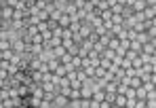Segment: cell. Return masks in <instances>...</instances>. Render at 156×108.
Masks as SVG:
<instances>
[{
  "instance_id": "cell-1",
  "label": "cell",
  "mask_w": 156,
  "mask_h": 108,
  "mask_svg": "<svg viewBox=\"0 0 156 108\" xmlns=\"http://www.w3.org/2000/svg\"><path fill=\"white\" fill-rule=\"evenodd\" d=\"M57 24H59V28H61V30H68V28H70V24H72V19H70V15H68V13H61V17L57 19Z\"/></svg>"
},
{
  "instance_id": "cell-2",
  "label": "cell",
  "mask_w": 156,
  "mask_h": 108,
  "mask_svg": "<svg viewBox=\"0 0 156 108\" xmlns=\"http://www.w3.org/2000/svg\"><path fill=\"white\" fill-rule=\"evenodd\" d=\"M13 51H15L17 55L26 53V43H23L21 38H17V40H13Z\"/></svg>"
},
{
  "instance_id": "cell-3",
  "label": "cell",
  "mask_w": 156,
  "mask_h": 108,
  "mask_svg": "<svg viewBox=\"0 0 156 108\" xmlns=\"http://www.w3.org/2000/svg\"><path fill=\"white\" fill-rule=\"evenodd\" d=\"M146 0H135L133 4H131V9H133V13H141V11H146Z\"/></svg>"
},
{
  "instance_id": "cell-4",
  "label": "cell",
  "mask_w": 156,
  "mask_h": 108,
  "mask_svg": "<svg viewBox=\"0 0 156 108\" xmlns=\"http://www.w3.org/2000/svg\"><path fill=\"white\" fill-rule=\"evenodd\" d=\"M51 53H53V57H55V59H61L63 55L68 53V49L61 45V47H55V49H51Z\"/></svg>"
},
{
  "instance_id": "cell-5",
  "label": "cell",
  "mask_w": 156,
  "mask_h": 108,
  "mask_svg": "<svg viewBox=\"0 0 156 108\" xmlns=\"http://www.w3.org/2000/svg\"><path fill=\"white\" fill-rule=\"evenodd\" d=\"M114 106L125 108V106H127V95H122V93H116V98H114Z\"/></svg>"
},
{
  "instance_id": "cell-6",
  "label": "cell",
  "mask_w": 156,
  "mask_h": 108,
  "mask_svg": "<svg viewBox=\"0 0 156 108\" xmlns=\"http://www.w3.org/2000/svg\"><path fill=\"white\" fill-rule=\"evenodd\" d=\"M91 32H93V26H89V24H82V28H80V32H78V34H80L82 38H89V36H91Z\"/></svg>"
},
{
  "instance_id": "cell-7",
  "label": "cell",
  "mask_w": 156,
  "mask_h": 108,
  "mask_svg": "<svg viewBox=\"0 0 156 108\" xmlns=\"http://www.w3.org/2000/svg\"><path fill=\"white\" fill-rule=\"evenodd\" d=\"M137 43H141V45H146V43H150L152 38H150V34L148 32H137V38H135Z\"/></svg>"
},
{
  "instance_id": "cell-8",
  "label": "cell",
  "mask_w": 156,
  "mask_h": 108,
  "mask_svg": "<svg viewBox=\"0 0 156 108\" xmlns=\"http://www.w3.org/2000/svg\"><path fill=\"white\" fill-rule=\"evenodd\" d=\"M80 95H82V98H87V100H91V98H93V87H87V85H82V89H80Z\"/></svg>"
},
{
  "instance_id": "cell-9",
  "label": "cell",
  "mask_w": 156,
  "mask_h": 108,
  "mask_svg": "<svg viewBox=\"0 0 156 108\" xmlns=\"http://www.w3.org/2000/svg\"><path fill=\"white\" fill-rule=\"evenodd\" d=\"M129 49H131V51H135V53H141V51H144V45H141V43H137V40H131V43H129Z\"/></svg>"
},
{
  "instance_id": "cell-10",
  "label": "cell",
  "mask_w": 156,
  "mask_h": 108,
  "mask_svg": "<svg viewBox=\"0 0 156 108\" xmlns=\"http://www.w3.org/2000/svg\"><path fill=\"white\" fill-rule=\"evenodd\" d=\"M44 64H47V68H49V72H55V70H57V66H59L61 61L53 57V59H49V61H44Z\"/></svg>"
},
{
  "instance_id": "cell-11",
  "label": "cell",
  "mask_w": 156,
  "mask_h": 108,
  "mask_svg": "<svg viewBox=\"0 0 156 108\" xmlns=\"http://www.w3.org/2000/svg\"><path fill=\"white\" fill-rule=\"evenodd\" d=\"M144 85V81L139 79V76H131V81H129V87H133V89H139Z\"/></svg>"
},
{
  "instance_id": "cell-12",
  "label": "cell",
  "mask_w": 156,
  "mask_h": 108,
  "mask_svg": "<svg viewBox=\"0 0 156 108\" xmlns=\"http://www.w3.org/2000/svg\"><path fill=\"white\" fill-rule=\"evenodd\" d=\"M101 57H104V59H110V61H114V57H116V51H114V49H105L104 53H101Z\"/></svg>"
},
{
  "instance_id": "cell-13",
  "label": "cell",
  "mask_w": 156,
  "mask_h": 108,
  "mask_svg": "<svg viewBox=\"0 0 156 108\" xmlns=\"http://www.w3.org/2000/svg\"><path fill=\"white\" fill-rule=\"evenodd\" d=\"M105 72H108L105 68L97 66V68H95V79H93V81H99V79H104V76H105Z\"/></svg>"
},
{
  "instance_id": "cell-14",
  "label": "cell",
  "mask_w": 156,
  "mask_h": 108,
  "mask_svg": "<svg viewBox=\"0 0 156 108\" xmlns=\"http://www.w3.org/2000/svg\"><path fill=\"white\" fill-rule=\"evenodd\" d=\"M131 66H133L135 70H141V66H144V59H141V57L137 55L135 59H131Z\"/></svg>"
},
{
  "instance_id": "cell-15",
  "label": "cell",
  "mask_w": 156,
  "mask_h": 108,
  "mask_svg": "<svg viewBox=\"0 0 156 108\" xmlns=\"http://www.w3.org/2000/svg\"><path fill=\"white\" fill-rule=\"evenodd\" d=\"M55 74H57V76H68V66L59 64V66H57V70H55Z\"/></svg>"
},
{
  "instance_id": "cell-16",
  "label": "cell",
  "mask_w": 156,
  "mask_h": 108,
  "mask_svg": "<svg viewBox=\"0 0 156 108\" xmlns=\"http://www.w3.org/2000/svg\"><path fill=\"white\" fill-rule=\"evenodd\" d=\"M99 17H101V21H112V11H110V9H105V11L99 13Z\"/></svg>"
},
{
  "instance_id": "cell-17",
  "label": "cell",
  "mask_w": 156,
  "mask_h": 108,
  "mask_svg": "<svg viewBox=\"0 0 156 108\" xmlns=\"http://www.w3.org/2000/svg\"><path fill=\"white\" fill-rule=\"evenodd\" d=\"M118 47H120V40H118L116 36H114V38H110V43H108V49H114V51H116Z\"/></svg>"
},
{
  "instance_id": "cell-18",
  "label": "cell",
  "mask_w": 156,
  "mask_h": 108,
  "mask_svg": "<svg viewBox=\"0 0 156 108\" xmlns=\"http://www.w3.org/2000/svg\"><path fill=\"white\" fill-rule=\"evenodd\" d=\"M72 66H74L76 70L82 68V57H80V55H74V57H72Z\"/></svg>"
},
{
  "instance_id": "cell-19",
  "label": "cell",
  "mask_w": 156,
  "mask_h": 108,
  "mask_svg": "<svg viewBox=\"0 0 156 108\" xmlns=\"http://www.w3.org/2000/svg\"><path fill=\"white\" fill-rule=\"evenodd\" d=\"M72 57H74V55H72V53H66V55H63V57H61V59H59V61H61L63 66H70V64H72Z\"/></svg>"
},
{
  "instance_id": "cell-20",
  "label": "cell",
  "mask_w": 156,
  "mask_h": 108,
  "mask_svg": "<svg viewBox=\"0 0 156 108\" xmlns=\"http://www.w3.org/2000/svg\"><path fill=\"white\" fill-rule=\"evenodd\" d=\"M110 32H112V34H114V36H118V34H120V32H125V28L120 26V24H114V26H112V30H110Z\"/></svg>"
},
{
  "instance_id": "cell-21",
  "label": "cell",
  "mask_w": 156,
  "mask_h": 108,
  "mask_svg": "<svg viewBox=\"0 0 156 108\" xmlns=\"http://www.w3.org/2000/svg\"><path fill=\"white\" fill-rule=\"evenodd\" d=\"M27 36H36V34H40V30H38V26H27Z\"/></svg>"
},
{
  "instance_id": "cell-22",
  "label": "cell",
  "mask_w": 156,
  "mask_h": 108,
  "mask_svg": "<svg viewBox=\"0 0 156 108\" xmlns=\"http://www.w3.org/2000/svg\"><path fill=\"white\" fill-rule=\"evenodd\" d=\"M32 45H44V38H42V34H36V36H32Z\"/></svg>"
},
{
  "instance_id": "cell-23",
  "label": "cell",
  "mask_w": 156,
  "mask_h": 108,
  "mask_svg": "<svg viewBox=\"0 0 156 108\" xmlns=\"http://www.w3.org/2000/svg\"><path fill=\"white\" fill-rule=\"evenodd\" d=\"M95 34H97V36L101 38V36H105V34H108V28H105L104 24H101V26H99V28H95Z\"/></svg>"
},
{
  "instance_id": "cell-24",
  "label": "cell",
  "mask_w": 156,
  "mask_h": 108,
  "mask_svg": "<svg viewBox=\"0 0 156 108\" xmlns=\"http://www.w3.org/2000/svg\"><path fill=\"white\" fill-rule=\"evenodd\" d=\"M120 68H122V70H129V68H133V66H131V59H129V57H122V61H120Z\"/></svg>"
},
{
  "instance_id": "cell-25",
  "label": "cell",
  "mask_w": 156,
  "mask_h": 108,
  "mask_svg": "<svg viewBox=\"0 0 156 108\" xmlns=\"http://www.w3.org/2000/svg\"><path fill=\"white\" fill-rule=\"evenodd\" d=\"M122 9H125V6H122V4H118V2H116V4H114V6H112V9H110V11H112V13H114V15H120V13H122Z\"/></svg>"
},
{
  "instance_id": "cell-26",
  "label": "cell",
  "mask_w": 156,
  "mask_h": 108,
  "mask_svg": "<svg viewBox=\"0 0 156 108\" xmlns=\"http://www.w3.org/2000/svg\"><path fill=\"white\" fill-rule=\"evenodd\" d=\"M61 45H63L66 49H70V47H74V40H72V38H61Z\"/></svg>"
},
{
  "instance_id": "cell-27",
  "label": "cell",
  "mask_w": 156,
  "mask_h": 108,
  "mask_svg": "<svg viewBox=\"0 0 156 108\" xmlns=\"http://www.w3.org/2000/svg\"><path fill=\"white\" fill-rule=\"evenodd\" d=\"M84 2H87V0H72V4L76 6V11H80V9H84Z\"/></svg>"
},
{
  "instance_id": "cell-28",
  "label": "cell",
  "mask_w": 156,
  "mask_h": 108,
  "mask_svg": "<svg viewBox=\"0 0 156 108\" xmlns=\"http://www.w3.org/2000/svg\"><path fill=\"white\" fill-rule=\"evenodd\" d=\"M122 21H125L122 15H114V13H112V24H120V26H122Z\"/></svg>"
},
{
  "instance_id": "cell-29",
  "label": "cell",
  "mask_w": 156,
  "mask_h": 108,
  "mask_svg": "<svg viewBox=\"0 0 156 108\" xmlns=\"http://www.w3.org/2000/svg\"><path fill=\"white\" fill-rule=\"evenodd\" d=\"M87 40H91V43H93V45H97V43H99V36H97V34H95V30H93V32H91V36H89V38H87Z\"/></svg>"
},
{
  "instance_id": "cell-30",
  "label": "cell",
  "mask_w": 156,
  "mask_h": 108,
  "mask_svg": "<svg viewBox=\"0 0 156 108\" xmlns=\"http://www.w3.org/2000/svg\"><path fill=\"white\" fill-rule=\"evenodd\" d=\"M38 108H53V102H49V100H44V98H42V100H40V106Z\"/></svg>"
},
{
  "instance_id": "cell-31",
  "label": "cell",
  "mask_w": 156,
  "mask_h": 108,
  "mask_svg": "<svg viewBox=\"0 0 156 108\" xmlns=\"http://www.w3.org/2000/svg\"><path fill=\"white\" fill-rule=\"evenodd\" d=\"M40 34H42V38H44V43H49V40L53 38V32H51V30H47V32H40Z\"/></svg>"
},
{
  "instance_id": "cell-32",
  "label": "cell",
  "mask_w": 156,
  "mask_h": 108,
  "mask_svg": "<svg viewBox=\"0 0 156 108\" xmlns=\"http://www.w3.org/2000/svg\"><path fill=\"white\" fill-rule=\"evenodd\" d=\"M99 66H101V68H105V70H110V68H112V61H110V59H104V57H101V64H99Z\"/></svg>"
},
{
  "instance_id": "cell-33",
  "label": "cell",
  "mask_w": 156,
  "mask_h": 108,
  "mask_svg": "<svg viewBox=\"0 0 156 108\" xmlns=\"http://www.w3.org/2000/svg\"><path fill=\"white\" fill-rule=\"evenodd\" d=\"M127 38H129V40H135V38H137V32H135L133 28H131V30H127Z\"/></svg>"
},
{
  "instance_id": "cell-34",
  "label": "cell",
  "mask_w": 156,
  "mask_h": 108,
  "mask_svg": "<svg viewBox=\"0 0 156 108\" xmlns=\"http://www.w3.org/2000/svg\"><path fill=\"white\" fill-rule=\"evenodd\" d=\"M133 108H148V104H146V100H135V106Z\"/></svg>"
},
{
  "instance_id": "cell-35",
  "label": "cell",
  "mask_w": 156,
  "mask_h": 108,
  "mask_svg": "<svg viewBox=\"0 0 156 108\" xmlns=\"http://www.w3.org/2000/svg\"><path fill=\"white\" fill-rule=\"evenodd\" d=\"M38 30H40V32H47V30H49V24H47V21H40V24H38Z\"/></svg>"
},
{
  "instance_id": "cell-36",
  "label": "cell",
  "mask_w": 156,
  "mask_h": 108,
  "mask_svg": "<svg viewBox=\"0 0 156 108\" xmlns=\"http://www.w3.org/2000/svg\"><path fill=\"white\" fill-rule=\"evenodd\" d=\"M125 95H127V98H135V89H133V87H127Z\"/></svg>"
},
{
  "instance_id": "cell-37",
  "label": "cell",
  "mask_w": 156,
  "mask_h": 108,
  "mask_svg": "<svg viewBox=\"0 0 156 108\" xmlns=\"http://www.w3.org/2000/svg\"><path fill=\"white\" fill-rule=\"evenodd\" d=\"M137 55H139V53H135V51H131V49H127V55H125V57H129V59H135Z\"/></svg>"
},
{
  "instance_id": "cell-38",
  "label": "cell",
  "mask_w": 156,
  "mask_h": 108,
  "mask_svg": "<svg viewBox=\"0 0 156 108\" xmlns=\"http://www.w3.org/2000/svg\"><path fill=\"white\" fill-rule=\"evenodd\" d=\"M148 34H150V38L154 40V38H156V26H152V28H150V30H148Z\"/></svg>"
},
{
  "instance_id": "cell-39",
  "label": "cell",
  "mask_w": 156,
  "mask_h": 108,
  "mask_svg": "<svg viewBox=\"0 0 156 108\" xmlns=\"http://www.w3.org/2000/svg\"><path fill=\"white\" fill-rule=\"evenodd\" d=\"M146 100H156V89L148 91V98H146Z\"/></svg>"
},
{
  "instance_id": "cell-40",
  "label": "cell",
  "mask_w": 156,
  "mask_h": 108,
  "mask_svg": "<svg viewBox=\"0 0 156 108\" xmlns=\"http://www.w3.org/2000/svg\"><path fill=\"white\" fill-rule=\"evenodd\" d=\"M114 106V104H110V102H108V100H104V102H101V104H99V108H112Z\"/></svg>"
},
{
  "instance_id": "cell-41",
  "label": "cell",
  "mask_w": 156,
  "mask_h": 108,
  "mask_svg": "<svg viewBox=\"0 0 156 108\" xmlns=\"http://www.w3.org/2000/svg\"><path fill=\"white\" fill-rule=\"evenodd\" d=\"M99 104H101V102H97V100L91 98V108H99Z\"/></svg>"
},
{
  "instance_id": "cell-42",
  "label": "cell",
  "mask_w": 156,
  "mask_h": 108,
  "mask_svg": "<svg viewBox=\"0 0 156 108\" xmlns=\"http://www.w3.org/2000/svg\"><path fill=\"white\" fill-rule=\"evenodd\" d=\"M146 4L148 6H156V0H146Z\"/></svg>"
},
{
  "instance_id": "cell-43",
  "label": "cell",
  "mask_w": 156,
  "mask_h": 108,
  "mask_svg": "<svg viewBox=\"0 0 156 108\" xmlns=\"http://www.w3.org/2000/svg\"><path fill=\"white\" fill-rule=\"evenodd\" d=\"M150 83H152V85L156 87V74H152V76H150Z\"/></svg>"
},
{
  "instance_id": "cell-44",
  "label": "cell",
  "mask_w": 156,
  "mask_h": 108,
  "mask_svg": "<svg viewBox=\"0 0 156 108\" xmlns=\"http://www.w3.org/2000/svg\"><path fill=\"white\" fill-rule=\"evenodd\" d=\"M118 4H122V6H127V0H116Z\"/></svg>"
},
{
  "instance_id": "cell-45",
  "label": "cell",
  "mask_w": 156,
  "mask_h": 108,
  "mask_svg": "<svg viewBox=\"0 0 156 108\" xmlns=\"http://www.w3.org/2000/svg\"><path fill=\"white\" fill-rule=\"evenodd\" d=\"M0 21H2V6H0Z\"/></svg>"
},
{
  "instance_id": "cell-46",
  "label": "cell",
  "mask_w": 156,
  "mask_h": 108,
  "mask_svg": "<svg viewBox=\"0 0 156 108\" xmlns=\"http://www.w3.org/2000/svg\"><path fill=\"white\" fill-rule=\"evenodd\" d=\"M0 6H4V0H0Z\"/></svg>"
},
{
  "instance_id": "cell-47",
  "label": "cell",
  "mask_w": 156,
  "mask_h": 108,
  "mask_svg": "<svg viewBox=\"0 0 156 108\" xmlns=\"http://www.w3.org/2000/svg\"><path fill=\"white\" fill-rule=\"evenodd\" d=\"M17 108H27V106H23V104H21V106H17Z\"/></svg>"
},
{
  "instance_id": "cell-48",
  "label": "cell",
  "mask_w": 156,
  "mask_h": 108,
  "mask_svg": "<svg viewBox=\"0 0 156 108\" xmlns=\"http://www.w3.org/2000/svg\"><path fill=\"white\" fill-rule=\"evenodd\" d=\"M0 61H2V51H0Z\"/></svg>"
},
{
  "instance_id": "cell-49",
  "label": "cell",
  "mask_w": 156,
  "mask_h": 108,
  "mask_svg": "<svg viewBox=\"0 0 156 108\" xmlns=\"http://www.w3.org/2000/svg\"><path fill=\"white\" fill-rule=\"evenodd\" d=\"M99 2H108V0H99Z\"/></svg>"
},
{
  "instance_id": "cell-50",
  "label": "cell",
  "mask_w": 156,
  "mask_h": 108,
  "mask_svg": "<svg viewBox=\"0 0 156 108\" xmlns=\"http://www.w3.org/2000/svg\"><path fill=\"white\" fill-rule=\"evenodd\" d=\"M27 108H36V106H27Z\"/></svg>"
}]
</instances>
